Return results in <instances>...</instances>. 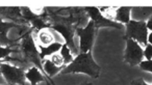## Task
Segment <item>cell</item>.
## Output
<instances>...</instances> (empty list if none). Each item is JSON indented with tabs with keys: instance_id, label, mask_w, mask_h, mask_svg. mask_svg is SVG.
Instances as JSON below:
<instances>
[{
	"instance_id": "cell-1",
	"label": "cell",
	"mask_w": 152,
	"mask_h": 85,
	"mask_svg": "<svg viewBox=\"0 0 152 85\" xmlns=\"http://www.w3.org/2000/svg\"><path fill=\"white\" fill-rule=\"evenodd\" d=\"M86 74L94 79L99 78L101 66L94 60L92 51L87 53H79L70 64L61 70V74Z\"/></svg>"
},
{
	"instance_id": "cell-2",
	"label": "cell",
	"mask_w": 152,
	"mask_h": 85,
	"mask_svg": "<svg viewBox=\"0 0 152 85\" xmlns=\"http://www.w3.org/2000/svg\"><path fill=\"white\" fill-rule=\"evenodd\" d=\"M31 32L32 30H29L22 36L21 42L19 45V50L22 54L24 63L34 64V66L39 68L44 73V71H43V60L40 57V51H39L38 46L36 45V42L32 37Z\"/></svg>"
},
{
	"instance_id": "cell-3",
	"label": "cell",
	"mask_w": 152,
	"mask_h": 85,
	"mask_svg": "<svg viewBox=\"0 0 152 85\" xmlns=\"http://www.w3.org/2000/svg\"><path fill=\"white\" fill-rule=\"evenodd\" d=\"M149 30L146 25V21H135L130 20L128 24H126V32H125V40H134L141 46L148 45V34Z\"/></svg>"
},
{
	"instance_id": "cell-4",
	"label": "cell",
	"mask_w": 152,
	"mask_h": 85,
	"mask_svg": "<svg viewBox=\"0 0 152 85\" xmlns=\"http://www.w3.org/2000/svg\"><path fill=\"white\" fill-rule=\"evenodd\" d=\"M25 73L26 71L23 66L0 61V74H2L5 81L10 85H26Z\"/></svg>"
},
{
	"instance_id": "cell-5",
	"label": "cell",
	"mask_w": 152,
	"mask_h": 85,
	"mask_svg": "<svg viewBox=\"0 0 152 85\" xmlns=\"http://www.w3.org/2000/svg\"><path fill=\"white\" fill-rule=\"evenodd\" d=\"M95 24L93 21L90 20L86 27H78L76 29V34L79 37V53H87L92 51L94 40H95L96 33Z\"/></svg>"
},
{
	"instance_id": "cell-6",
	"label": "cell",
	"mask_w": 152,
	"mask_h": 85,
	"mask_svg": "<svg viewBox=\"0 0 152 85\" xmlns=\"http://www.w3.org/2000/svg\"><path fill=\"white\" fill-rule=\"evenodd\" d=\"M144 58L143 47L134 40H126V49L124 54V61L131 66H139Z\"/></svg>"
},
{
	"instance_id": "cell-7",
	"label": "cell",
	"mask_w": 152,
	"mask_h": 85,
	"mask_svg": "<svg viewBox=\"0 0 152 85\" xmlns=\"http://www.w3.org/2000/svg\"><path fill=\"white\" fill-rule=\"evenodd\" d=\"M85 11H86V13H87V15L90 17L91 21L94 22L96 30H98L101 27H113V28H117V29H122L123 28L122 24H119V23H117V22L112 21V20L106 19L101 14V12L99 11L98 7L86 6Z\"/></svg>"
},
{
	"instance_id": "cell-8",
	"label": "cell",
	"mask_w": 152,
	"mask_h": 85,
	"mask_svg": "<svg viewBox=\"0 0 152 85\" xmlns=\"http://www.w3.org/2000/svg\"><path fill=\"white\" fill-rule=\"evenodd\" d=\"M17 27H23L20 26L18 23L15 22H7L5 20H2L0 18V46L2 47H10V46H14L17 40H13L7 36V32L12 29V28H17Z\"/></svg>"
},
{
	"instance_id": "cell-9",
	"label": "cell",
	"mask_w": 152,
	"mask_h": 85,
	"mask_svg": "<svg viewBox=\"0 0 152 85\" xmlns=\"http://www.w3.org/2000/svg\"><path fill=\"white\" fill-rule=\"evenodd\" d=\"M25 79L29 81L31 85H38L41 82H46L47 76L37 66H31L25 73Z\"/></svg>"
},
{
	"instance_id": "cell-10",
	"label": "cell",
	"mask_w": 152,
	"mask_h": 85,
	"mask_svg": "<svg viewBox=\"0 0 152 85\" xmlns=\"http://www.w3.org/2000/svg\"><path fill=\"white\" fill-rule=\"evenodd\" d=\"M37 44L39 46H43V47H47L50 46L51 44L55 42V37L53 34L51 28H45L38 32L37 34Z\"/></svg>"
},
{
	"instance_id": "cell-11",
	"label": "cell",
	"mask_w": 152,
	"mask_h": 85,
	"mask_svg": "<svg viewBox=\"0 0 152 85\" xmlns=\"http://www.w3.org/2000/svg\"><path fill=\"white\" fill-rule=\"evenodd\" d=\"M64 68H65V66H56L55 64H53L49 58H45V59L43 60V71H44L45 75L47 76L48 80L51 81V82H53V81L51 80V77L59 74Z\"/></svg>"
},
{
	"instance_id": "cell-12",
	"label": "cell",
	"mask_w": 152,
	"mask_h": 85,
	"mask_svg": "<svg viewBox=\"0 0 152 85\" xmlns=\"http://www.w3.org/2000/svg\"><path fill=\"white\" fill-rule=\"evenodd\" d=\"M130 13L131 7L128 6H120L116 9V16H115V22L119 24H128L130 22Z\"/></svg>"
},
{
	"instance_id": "cell-13",
	"label": "cell",
	"mask_w": 152,
	"mask_h": 85,
	"mask_svg": "<svg viewBox=\"0 0 152 85\" xmlns=\"http://www.w3.org/2000/svg\"><path fill=\"white\" fill-rule=\"evenodd\" d=\"M63 47V44L58 42H55L53 44H51L50 46H47V47H43V46H39L38 45V48H39V51H40V57L42 60H44L47 56H51L53 55L54 53L58 52L59 50L61 49Z\"/></svg>"
},
{
	"instance_id": "cell-14",
	"label": "cell",
	"mask_w": 152,
	"mask_h": 85,
	"mask_svg": "<svg viewBox=\"0 0 152 85\" xmlns=\"http://www.w3.org/2000/svg\"><path fill=\"white\" fill-rule=\"evenodd\" d=\"M59 51H61V55L64 59V66H67L68 64H70L74 60L73 53L66 44H63V47Z\"/></svg>"
},
{
	"instance_id": "cell-15",
	"label": "cell",
	"mask_w": 152,
	"mask_h": 85,
	"mask_svg": "<svg viewBox=\"0 0 152 85\" xmlns=\"http://www.w3.org/2000/svg\"><path fill=\"white\" fill-rule=\"evenodd\" d=\"M15 52H18V49H15L13 47H2V46H0V61H1V59H7L10 56V54L15 53Z\"/></svg>"
},
{
	"instance_id": "cell-16",
	"label": "cell",
	"mask_w": 152,
	"mask_h": 85,
	"mask_svg": "<svg viewBox=\"0 0 152 85\" xmlns=\"http://www.w3.org/2000/svg\"><path fill=\"white\" fill-rule=\"evenodd\" d=\"M51 60L53 64H55L56 66H64V59L61 57V53H54L53 55H51V57L49 58Z\"/></svg>"
},
{
	"instance_id": "cell-17",
	"label": "cell",
	"mask_w": 152,
	"mask_h": 85,
	"mask_svg": "<svg viewBox=\"0 0 152 85\" xmlns=\"http://www.w3.org/2000/svg\"><path fill=\"white\" fill-rule=\"evenodd\" d=\"M139 66L141 70L149 72L152 74V60H143V61L139 64Z\"/></svg>"
},
{
	"instance_id": "cell-18",
	"label": "cell",
	"mask_w": 152,
	"mask_h": 85,
	"mask_svg": "<svg viewBox=\"0 0 152 85\" xmlns=\"http://www.w3.org/2000/svg\"><path fill=\"white\" fill-rule=\"evenodd\" d=\"M144 57L147 60H152V46L148 44L144 49Z\"/></svg>"
},
{
	"instance_id": "cell-19",
	"label": "cell",
	"mask_w": 152,
	"mask_h": 85,
	"mask_svg": "<svg viewBox=\"0 0 152 85\" xmlns=\"http://www.w3.org/2000/svg\"><path fill=\"white\" fill-rule=\"evenodd\" d=\"M131 85H149V84H147L143 79H137V80L131 82Z\"/></svg>"
},
{
	"instance_id": "cell-20",
	"label": "cell",
	"mask_w": 152,
	"mask_h": 85,
	"mask_svg": "<svg viewBox=\"0 0 152 85\" xmlns=\"http://www.w3.org/2000/svg\"><path fill=\"white\" fill-rule=\"evenodd\" d=\"M146 25H147V28L148 30H150V31H152V16L148 19V21L146 22Z\"/></svg>"
},
{
	"instance_id": "cell-21",
	"label": "cell",
	"mask_w": 152,
	"mask_h": 85,
	"mask_svg": "<svg viewBox=\"0 0 152 85\" xmlns=\"http://www.w3.org/2000/svg\"><path fill=\"white\" fill-rule=\"evenodd\" d=\"M148 44H150L152 46V31L148 34Z\"/></svg>"
},
{
	"instance_id": "cell-22",
	"label": "cell",
	"mask_w": 152,
	"mask_h": 85,
	"mask_svg": "<svg viewBox=\"0 0 152 85\" xmlns=\"http://www.w3.org/2000/svg\"><path fill=\"white\" fill-rule=\"evenodd\" d=\"M46 85H55L54 82H51V81H49L48 79L46 80Z\"/></svg>"
},
{
	"instance_id": "cell-23",
	"label": "cell",
	"mask_w": 152,
	"mask_h": 85,
	"mask_svg": "<svg viewBox=\"0 0 152 85\" xmlns=\"http://www.w3.org/2000/svg\"><path fill=\"white\" fill-rule=\"evenodd\" d=\"M80 85H94V84H92V83H89V82H83V83H81Z\"/></svg>"
},
{
	"instance_id": "cell-24",
	"label": "cell",
	"mask_w": 152,
	"mask_h": 85,
	"mask_svg": "<svg viewBox=\"0 0 152 85\" xmlns=\"http://www.w3.org/2000/svg\"><path fill=\"white\" fill-rule=\"evenodd\" d=\"M130 85H131V84H130Z\"/></svg>"
}]
</instances>
